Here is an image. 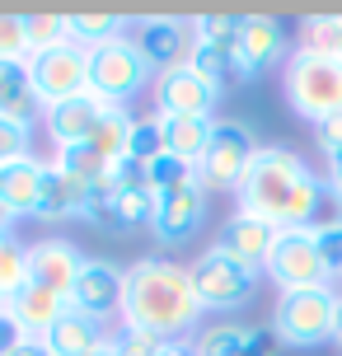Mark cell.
<instances>
[{
  "label": "cell",
  "mask_w": 342,
  "mask_h": 356,
  "mask_svg": "<svg viewBox=\"0 0 342 356\" xmlns=\"http://www.w3.org/2000/svg\"><path fill=\"white\" fill-rule=\"evenodd\" d=\"M324 193H328L324 178L314 174L295 150L263 145L234 197H239L244 216H258V220H268L277 230H291V225H314Z\"/></svg>",
  "instance_id": "obj_1"
},
{
  "label": "cell",
  "mask_w": 342,
  "mask_h": 356,
  "mask_svg": "<svg viewBox=\"0 0 342 356\" xmlns=\"http://www.w3.org/2000/svg\"><path fill=\"white\" fill-rule=\"evenodd\" d=\"M206 314L197 300V286L183 263L169 258H136L127 267L122 286V328L160 333V338H183L188 328H197Z\"/></svg>",
  "instance_id": "obj_2"
},
{
  "label": "cell",
  "mask_w": 342,
  "mask_h": 356,
  "mask_svg": "<svg viewBox=\"0 0 342 356\" xmlns=\"http://www.w3.org/2000/svg\"><path fill=\"white\" fill-rule=\"evenodd\" d=\"M286 104L305 122H328L342 113V61L314 47H295L286 56Z\"/></svg>",
  "instance_id": "obj_3"
},
{
  "label": "cell",
  "mask_w": 342,
  "mask_h": 356,
  "mask_svg": "<svg viewBox=\"0 0 342 356\" xmlns=\"http://www.w3.org/2000/svg\"><path fill=\"white\" fill-rule=\"evenodd\" d=\"M338 296L333 286H305V291H282L272 305V338L286 347H324L333 342L338 323Z\"/></svg>",
  "instance_id": "obj_4"
},
{
  "label": "cell",
  "mask_w": 342,
  "mask_h": 356,
  "mask_svg": "<svg viewBox=\"0 0 342 356\" xmlns=\"http://www.w3.org/2000/svg\"><path fill=\"white\" fill-rule=\"evenodd\" d=\"M145 85H155V71L141 56L136 38H113L104 47L90 52V94H99L104 104H131L136 94H145Z\"/></svg>",
  "instance_id": "obj_5"
},
{
  "label": "cell",
  "mask_w": 342,
  "mask_h": 356,
  "mask_svg": "<svg viewBox=\"0 0 342 356\" xmlns=\"http://www.w3.org/2000/svg\"><path fill=\"white\" fill-rule=\"evenodd\" d=\"M188 277H193V286H197L202 309H220V314L249 305L253 291H258V272L244 267L239 258H230L220 244L206 249V253H197V263L188 267Z\"/></svg>",
  "instance_id": "obj_6"
},
{
  "label": "cell",
  "mask_w": 342,
  "mask_h": 356,
  "mask_svg": "<svg viewBox=\"0 0 342 356\" xmlns=\"http://www.w3.org/2000/svg\"><path fill=\"white\" fill-rule=\"evenodd\" d=\"M258 150H263V145L253 141L249 122H239V118L216 122V136H211V145H206V155H202V164H197V178L206 183V193H211V188L239 193L244 174H249L253 160H258Z\"/></svg>",
  "instance_id": "obj_7"
},
{
  "label": "cell",
  "mask_w": 342,
  "mask_h": 356,
  "mask_svg": "<svg viewBox=\"0 0 342 356\" xmlns=\"http://www.w3.org/2000/svg\"><path fill=\"white\" fill-rule=\"evenodd\" d=\"M263 272H268L282 291L333 286L324 258H319V244H314V225H291V230H277V244H272Z\"/></svg>",
  "instance_id": "obj_8"
},
{
  "label": "cell",
  "mask_w": 342,
  "mask_h": 356,
  "mask_svg": "<svg viewBox=\"0 0 342 356\" xmlns=\"http://www.w3.org/2000/svg\"><path fill=\"white\" fill-rule=\"evenodd\" d=\"M28 75H33V89H38V99H42V108L66 104V99L90 89V52L75 47V42L33 52L28 56Z\"/></svg>",
  "instance_id": "obj_9"
},
{
  "label": "cell",
  "mask_w": 342,
  "mask_h": 356,
  "mask_svg": "<svg viewBox=\"0 0 342 356\" xmlns=\"http://www.w3.org/2000/svg\"><path fill=\"white\" fill-rule=\"evenodd\" d=\"M150 94H155V113L160 118H211L225 89L211 85L206 75H197L193 66H174V71L155 75Z\"/></svg>",
  "instance_id": "obj_10"
},
{
  "label": "cell",
  "mask_w": 342,
  "mask_h": 356,
  "mask_svg": "<svg viewBox=\"0 0 342 356\" xmlns=\"http://www.w3.org/2000/svg\"><path fill=\"white\" fill-rule=\"evenodd\" d=\"M202 220H206V183L193 178V183L174 188V193L155 197L150 234H155V244H164V249H179V244H188L202 230Z\"/></svg>",
  "instance_id": "obj_11"
},
{
  "label": "cell",
  "mask_w": 342,
  "mask_h": 356,
  "mask_svg": "<svg viewBox=\"0 0 342 356\" xmlns=\"http://www.w3.org/2000/svg\"><path fill=\"white\" fill-rule=\"evenodd\" d=\"M122 286H127V267H117L113 258H90L71 291V309L108 323L113 314H122Z\"/></svg>",
  "instance_id": "obj_12"
},
{
  "label": "cell",
  "mask_w": 342,
  "mask_h": 356,
  "mask_svg": "<svg viewBox=\"0 0 342 356\" xmlns=\"http://www.w3.org/2000/svg\"><path fill=\"white\" fill-rule=\"evenodd\" d=\"M90 263L85 258V249H75L71 239H38V244H28V282L33 286H47L52 296H61V300H71L75 282H80V267Z\"/></svg>",
  "instance_id": "obj_13"
},
{
  "label": "cell",
  "mask_w": 342,
  "mask_h": 356,
  "mask_svg": "<svg viewBox=\"0 0 342 356\" xmlns=\"http://www.w3.org/2000/svg\"><path fill=\"white\" fill-rule=\"evenodd\" d=\"M193 19H141L136 24V47L150 61V71H174V66H188V52H193Z\"/></svg>",
  "instance_id": "obj_14"
},
{
  "label": "cell",
  "mask_w": 342,
  "mask_h": 356,
  "mask_svg": "<svg viewBox=\"0 0 342 356\" xmlns=\"http://www.w3.org/2000/svg\"><path fill=\"white\" fill-rule=\"evenodd\" d=\"M104 99L99 94H75V99H66V104H52V108H42V127H47V136H52L56 145H85L90 141V131L94 122L104 118Z\"/></svg>",
  "instance_id": "obj_15"
},
{
  "label": "cell",
  "mask_w": 342,
  "mask_h": 356,
  "mask_svg": "<svg viewBox=\"0 0 342 356\" xmlns=\"http://www.w3.org/2000/svg\"><path fill=\"white\" fill-rule=\"evenodd\" d=\"M71 309V300H61V296H52L47 286H24L19 296H10L5 300V314L24 328V338H33V342H42L47 333H52L56 323H61V314Z\"/></svg>",
  "instance_id": "obj_16"
},
{
  "label": "cell",
  "mask_w": 342,
  "mask_h": 356,
  "mask_svg": "<svg viewBox=\"0 0 342 356\" xmlns=\"http://www.w3.org/2000/svg\"><path fill=\"white\" fill-rule=\"evenodd\" d=\"M272 244H277V225L258 220V216L234 211L230 220L220 225V249L230 253V258H239L244 267H253V272H263V263H268Z\"/></svg>",
  "instance_id": "obj_17"
},
{
  "label": "cell",
  "mask_w": 342,
  "mask_h": 356,
  "mask_svg": "<svg viewBox=\"0 0 342 356\" xmlns=\"http://www.w3.org/2000/svg\"><path fill=\"white\" fill-rule=\"evenodd\" d=\"M239 56L249 61L253 75L272 61H282L286 56V24L272 15H244L239 19Z\"/></svg>",
  "instance_id": "obj_18"
},
{
  "label": "cell",
  "mask_w": 342,
  "mask_h": 356,
  "mask_svg": "<svg viewBox=\"0 0 342 356\" xmlns=\"http://www.w3.org/2000/svg\"><path fill=\"white\" fill-rule=\"evenodd\" d=\"M85 207H90V188L80 178L61 174L52 160H47V174H42V197H38L33 220H85Z\"/></svg>",
  "instance_id": "obj_19"
},
{
  "label": "cell",
  "mask_w": 342,
  "mask_h": 356,
  "mask_svg": "<svg viewBox=\"0 0 342 356\" xmlns=\"http://www.w3.org/2000/svg\"><path fill=\"white\" fill-rule=\"evenodd\" d=\"M272 328H258V323H220V328H206L193 347L197 356H272Z\"/></svg>",
  "instance_id": "obj_20"
},
{
  "label": "cell",
  "mask_w": 342,
  "mask_h": 356,
  "mask_svg": "<svg viewBox=\"0 0 342 356\" xmlns=\"http://www.w3.org/2000/svg\"><path fill=\"white\" fill-rule=\"evenodd\" d=\"M42 113V99L33 89L28 61H0V118H10L19 127H33Z\"/></svg>",
  "instance_id": "obj_21"
},
{
  "label": "cell",
  "mask_w": 342,
  "mask_h": 356,
  "mask_svg": "<svg viewBox=\"0 0 342 356\" xmlns=\"http://www.w3.org/2000/svg\"><path fill=\"white\" fill-rule=\"evenodd\" d=\"M42 174H47V160H38V155L5 164L0 169V207H10L15 216H33L38 197H42Z\"/></svg>",
  "instance_id": "obj_22"
},
{
  "label": "cell",
  "mask_w": 342,
  "mask_h": 356,
  "mask_svg": "<svg viewBox=\"0 0 342 356\" xmlns=\"http://www.w3.org/2000/svg\"><path fill=\"white\" fill-rule=\"evenodd\" d=\"M160 131H164V155H174V160L197 169L211 136H216V118H160Z\"/></svg>",
  "instance_id": "obj_23"
},
{
  "label": "cell",
  "mask_w": 342,
  "mask_h": 356,
  "mask_svg": "<svg viewBox=\"0 0 342 356\" xmlns=\"http://www.w3.org/2000/svg\"><path fill=\"white\" fill-rule=\"evenodd\" d=\"M108 342V328L99 319H90V314H75V309H66L61 314V323H56L52 333L42 338V347L52 356H90V352H99Z\"/></svg>",
  "instance_id": "obj_24"
},
{
  "label": "cell",
  "mask_w": 342,
  "mask_h": 356,
  "mask_svg": "<svg viewBox=\"0 0 342 356\" xmlns=\"http://www.w3.org/2000/svg\"><path fill=\"white\" fill-rule=\"evenodd\" d=\"M131 127H136V118L127 113L122 104H108L104 108V118L94 122V131H90V150H99L108 164H117V160H127V145H131Z\"/></svg>",
  "instance_id": "obj_25"
},
{
  "label": "cell",
  "mask_w": 342,
  "mask_h": 356,
  "mask_svg": "<svg viewBox=\"0 0 342 356\" xmlns=\"http://www.w3.org/2000/svg\"><path fill=\"white\" fill-rule=\"evenodd\" d=\"M52 164L61 169V174L80 178L85 188H99V183H108L113 178V164L99 155V150H90V145H56Z\"/></svg>",
  "instance_id": "obj_26"
},
{
  "label": "cell",
  "mask_w": 342,
  "mask_h": 356,
  "mask_svg": "<svg viewBox=\"0 0 342 356\" xmlns=\"http://www.w3.org/2000/svg\"><path fill=\"white\" fill-rule=\"evenodd\" d=\"M66 19H71V42L85 47V52L104 47L113 38H122V29H127L122 15H66Z\"/></svg>",
  "instance_id": "obj_27"
},
{
  "label": "cell",
  "mask_w": 342,
  "mask_h": 356,
  "mask_svg": "<svg viewBox=\"0 0 342 356\" xmlns=\"http://www.w3.org/2000/svg\"><path fill=\"white\" fill-rule=\"evenodd\" d=\"M24 286H28V244L5 239V244H0V296L10 300Z\"/></svg>",
  "instance_id": "obj_28"
},
{
  "label": "cell",
  "mask_w": 342,
  "mask_h": 356,
  "mask_svg": "<svg viewBox=\"0 0 342 356\" xmlns=\"http://www.w3.org/2000/svg\"><path fill=\"white\" fill-rule=\"evenodd\" d=\"M24 33H28L33 52H47V47L71 42V19L66 15H24Z\"/></svg>",
  "instance_id": "obj_29"
},
{
  "label": "cell",
  "mask_w": 342,
  "mask_h": 356,
  "mask_svg": "<svg viewBox=\"0 0 342 356\" xmlns=\"http://www.w3.org/2000/svg\"><path fill=\"white\" fill-rule=\"evenodd\" d=\"M193 178H197V169H193V164H183V160H174V155H160L155 164H145V188H150V197L174 193V188L193 183Z\"/></svg>",
  "instance_id": "obj_30"
},
{
  "label": "cell",
  "mask_w": 342,
  "mask_h": 356,
  "mask_svg": "<svg viewBox=\"0 0 342 356\" xmlns=\"http://www.w3.org/2000/svg\"><path fill=\"white\" fill-rule=\"evenodd\" d=\"M300 33H305V47L328 52V56L342 61V15H309L300 24Z\"/></svg>",
  "instance_id": "obj_31"
},
{
  "label": "cell",
  "mask_w": 342,
  "mask_h": 356,
  "mask_svg": "<svg viewBox=\"0 0 342 356\" xmlns=\"http://www.w3.org/2000/svg\"><path fill=\"white\" fill-rule=\"evenodd\" d=\"M160 155H164L160 118H136V127H131V145H127V160H136V164H155Z\"/></svg>",
  "instance_id": "obj_32"
},
{
  "label": "cell",
  "mask_w": 342,
  "mask_h": 356,
  "mask_svg": "<svg viewBox=\"0 0 342 356\" xmlns=\"http://www.w3.org/2000/svg\"><path fill=\"white\" fill-rule=\"evenodd\" d=\"M314 244H319V258H324L328 277L338 282V272H342V216H333V220H314Z\"/></svg>",
  "instance_id": "obj_33"
},
{
  "label": "cell",
  "mask_w": 342,
  "mask_h": 356,
  "mask_svg": "<svg viewBox=\"0 0 342 356\" xmlns=\"http://www.w3.org/2000/svg\"><path fill=\"white\" fill-rule=\"evenodd\" d=\"M28 33H24V15H0V61H28Z\"/></svg>",
  "instance_id": "obj_34"
},
{
  "label": "cell",
  "mask_w": 342,
  "mask_h": 356,
  "mask_svg": "<svg viewBox=\"0 0 342 356\" xmlns=\"http://www.w3.org/2000/svg\"><path fill=\"white\" fill-rule=\"evenodd\" d=\"M28 145H33V127H19L10 118H0V169L24 160V155H33Z\"/></svg>",
  "instance_id": "obj_35"
},
{
  "label": "cell",
  "mask_w": 342,
  "mask_h": 356,
  "mask_svg": "<svg viewBox=\"0 0 342 356\" xmlns=\"http://www.w3.org/2000/svg\"><path fill=\"white\" fill-rule=\"evenodd\" d=\"M164 347L160 333H141V328H117L113 333V352L117 356H155Z\"/></svg>",
  "instance_id": "obj_36"
},
{
  "label": "cell",
  "mask_w": 342,
  "mask_h": 356,
  "mask_svg": "<svg viewBox=\"0 0 342 356\" xmlns=\"http://www.w3.org/2000/svg\"><path fill=\"white\" fill-rule=\"evenodd\" d=\"M314 141H319V150H324L328 160H333V155H342V113L314 127Z\"/></svg>",
  "instance_id": "obj_37"
},
{
  "label": "cell",
  "mask_w": 342,
  "mask_h": 356,
  "mask_svg": "<svg viewBox=\"0 0 342 356\" xmlns=\"http://www.w3.org/2000/svg\"><path fill=\"white\" fill-rule=\"evenodd\" d=\"M19 342H24V328H19L10 314H0V356H15Z\"/></svg>",
  "instance_id": "obj_38"
},
{
  "label": "cell",
  "mask_w": 342,
  "mask_h": 356,
  "mask_svg": "<svg viewBox=\"0 0 342 356\" xmlns=\"http://www.w3.org/2000/svg\"><path fill=\"white\" fill-rule=\"evenodd\" d=\"M324 188L342 202V155H333V160H328V178H324Z\"/></svg>",
  "instance_id": "obj_39"
},
{
  "label": "cell",
  "mask_w": 342,
  "mask_h": 356,
  "mask_svg": "<svg viewBox=\"0 0 342 356\" xmlns=\"http://www.w3.org/2000/svg\"><path fill=\"white\" fill-rule=\"evenodd\" d=\"M155 356H197V347H193V342H183V338H164V347Z\"/></svg>",
  "instance_id": "obj_40"
},
{
  "label": "cell",
  "mask_w": 342,
  "mask_h": 356,
  "mask_svg": "<svg viewBox=\"0 0 342 356\" xmlns=\"http://www.w3.org/2000/svg\"><path fill=\"white\" fill-rule=\"evenodd\" d=\"M15 220H19V216L10 211V207H0V244H5V239H15Z\"/></svg>",
  "instance_id": "obj_41"
},
{
  "label": "cell",
  "mask_w": 342,
  "mask_h": 356,
  "mask_svg": "<svg viewBox=\"0 0 342 356\" xmlns=\"http://www.w3.org/2000/svg\"><path fill=\"white\" fill-rule=\"evenodd\" d=\"M15 356H52V352H47V347H42V342L24 338V342H19V347H15Z\"/></svg>",
  "instance_id": "obj_42"
},
{
  "label": "cell",
  "mask_w": 342,
  "mask_h": 356,
  "mask_svg": "<svg viewBox=\"0 0 342 356\" xmlns=\"http://www.w3.org/2000/svg\"><path fill=\"white\" fill-rule=\"evenodd\" d=\"M333 342L342 347V296H338V323H333Z\"/></svg>",
  "instance_id": "obj_43"
},
{
  "label": "cell",
  "mask_w": 342,
  "mask_h": 356,
  "mask_svg": "<svg viewBox=\"0 0 342 356\" xmlns=\"http://www.w3.org/2000/svg\"><path fill=\"white\" fill-rule=\"evenodd\" d=\"M90 356H117V352H113V338L104 342V347H99V352H90Z\"/></svg>",
  "instance_id": "obj_44"
},
{
  "label": "cell",
  "mask_w": 342,
  "mask_h": 356,
  "mask_svg": "<svg viewBox=\"0 0 342 356\" xmlns=\"http://www.w3.org/2000/svg\"><path fill=\"white\" fill-rule=\"evenodd\" d=\"M0 314H5V296H0Z\"/></svg>",
  "instance_id": "obj_45"
},
{
  "label": "cell",
  "mask_w": 342,
  "mask_h": 356,
  "mask_svg": "<svg viewBox=\"0 0 342 356\" xmlns=\"http://www.w3.org/2000/svg\"><path fill=\"white\" fill-rule=\"evenodd\" d=\"M338 286H342V272H338Z\"/></svg>",
  "instance_id": "obj_46"
}]
</instances>
